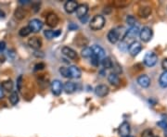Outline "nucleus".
<instances>
[{"mask_svg": "<svg viewBox=\"0 0 167 137\" xmlns=\"http://www.w3.org/2000/svg\"><path fill=\"white\" fill-rule=\"evenodd\" d=\"M22 82H23V76L21 75V76H19V78H18V80H17V84H18V89L19 90H21V88H22Z\"/></svg>", "mask_w": 167, "mask_h": 137, "instance_id": "nucleus-36", "label": "nucleus"}, {"mask_svg": "<svg viewBox=\"0 0 167 137\" xmlns=\"http://www.w3.org/2000/svg\"><path fill=\"white\" fill-rule=\"evenodd\" d=\"M91 48H92V51H93V55L98 56L99 59H103L105 57V51L101 46L95 45Z\"/></svg>", "mask_w": 167, "mask_h": 137, "instance_id": "nucleus-16", "label": "nucleus"}, {"mask_svg": "<svg viewBox=\"0 0 167 137\" xmlns=\"http://www.w3.org/2000/svg\"><path fill=\"white\" fill-rule=\"evenodd\" d=\"M0 86H1V85H0Z\"/></svg>", "mask_w": 167, "mask_h": 137, "instance_id": "nucleus-44", "label": "nucleus"}, {"mask_svg": "<svg viewBox=\"0 0 167 137\" xmlns=\"http://www.w3.org/2000/svg\"><path fill=\"white\" fill-rule=\"evenodd\" d=\"M159 83L162 87L165 88L167 87V71H164L161 76H160V79H159Z\"/></svg>", "mask_w": 167, "mask_h": 137, "instance_id": "nucleus-25", "label": "nucleus"}, {"mask_svg": "<svg viewBox=\"0 0 167 137\" xmlns=\"http://www.w3.org/2000/svg\"><path fill=\"white\" fill-rule=\"evenodd\" d=\"M59 34H60V31H59V30H58V31L46 30V31L44 32V35H45L48 39H49V40H51V39L55 38L57 36H58Z\"/></svg>", "mask_w": 167, "mask_h": 137, "instance_id": "nucleus-18", "label": "nucleus"}, {"mask_svg": "<svg viewBox=\"0 0 167 137\" xmlns=\"http://www.w3.org/2000/svg\"><path fill=\"white\" fill-rule=\"evenodd\" d=\"M69 29H70V30H76V29H78V26H77V25H74L73 23H71V24L69 25Z\"/></svg>", "mask_w": 167, "mask_h": 137, "instance_id": "nucleus-40", "label": "nucleus"}, {"mask_svg": "<svg viewBox=\"0 0 167 137\" xmlns=\"http://www.w3.org/2000/svg\"><path fill=\"white\" fill-rule=\"evenodd\" d=\"M81 55L83 56L84 57H91L93 56L92 48L91 47H84L81 52Z\"/></svg>", "mask_w": 167, "mask_h": 137, "instance_id": "nucleus-29", "label": "nucleus"}, {"mask_svg": "<svg viewBox=\"0 0 167 137\" xmlns=\"http://www.w3.org/2000/svg\"><path fill=\"white\" fill-rule=\"evenodd\" d=\"M9 101L12 105H16L19 102V95L17 92H12L9 95Z\"/></svg>", "mask_w": 167, "mask_h": 137, "instance_id": "nucleus-27", "label": "nucleus"}, {"mask_svg": "<svg viewBox=\"0 0 167 137\" xmlns=\"http://www.w3.org/2000/svg\"><path fill=\"white\" fill-rule=\"evenodd\" d=\"M108 81H109V82H110L111 84L114 85V86H117V85L120 84V78H119L118 75L115 74V73H111V74L108 76Z\"/></svg>", "mask_w": 167, "mask_h": 137, "instance_id": "nucleus-22", "label": "nucleus"}, {"mask_svg": "<svg viewBox=\"0 0 167 137\" xmlns=\"http://www.w3.org/2000/svg\"><path fill=\"white\" fill-rule=\"evenodd\" d=\"M28 45H29L30 47H32L35 50H38L42 46V41L38 37H32V38L29 39Z\"/></svg>", "mask_w": 167, "mask_h": 137, "instance_id": "nucleus-15", "label": "nucleus"}, {"mask_svg": "<svg viewBox=\"0 0 167 137\" xmlns=\"http://www.w3.org/2000/svg\"><path fill=\"white\" fill-rule=\"evenodd\" d=\"M6 48V43L4 41H0V52Z\"/></svg>", "mask_w": 167, "mask_h": 137, "instance_id": "nucleus-39", "label": "nucleus"}, {"mask_svg": "<svg viewBox=\"0 0 167 137\" xmlns=\"http://www.w3.org/2000/svg\"><path fill=\"white\" fill-rule=\"evenodd\" d=\"M110 92V89L107 85L105 84H99L95 88V94L99 96V97H104L106 96Z\"/></svg>", "mask_w": 167, "mask_h": 137, "instance_id": "nucleus-4", "label": "nucleus"}, {"mask_svg": "<svg viewBox=\"0 0 167 137\" xmlns=\"http://www.w3.org/2000/svg\"><path fill=\"white\" fill-rule=\"evenodd\" d=\"M59 73L65 77V78H72L71 77V72H70V69L69 68H66V67H61L59 69Z\"/></svg>", "mask_w": 167, "mask_h": 137, "instance_id": "nucleus-26", "label": "nucleus"}, {"mask_svg": "<svg viewBox=\"0 0 167 137\" xmlns=\"http://www.w3.org/2000/svg\"><path fill=\"white\" fill-rule=\"evenodd\" d=\"M46 22H47V25H48L49 27L54 28L58 25V16L54 14V13H49L48 16H47V19H46Z\"/></svg>", "mask_w": 167, "mask_h": 137, "instance_id": "nucleus-9", "label": "nucleus"}, {"mask_svg": "<svg viewBox=\"0 0 167 137\" xmlns=\"http://www.w3.org/2000/svg\"><path fill=\"white\" fill-rule=\"evenodd\" d=\"M141 137H154V135H153V132L149 129H147L145 130L143 133H142V135Z\"/></svg>", "mask_w": 167, "mask_h": 137, "instance_id": "nucleus-33", "label": "nucleus"}, {"mask_svg": "<svg viewBox=\"0 0 167 137\" xmlns=\"http://www.w3.org/2000/svg\"><path fill=\"white\" fill-rule=\"evenodd\" d=\"M1 87L6 90V91H8V92H11L12 89H13V82L11 80H8V81H5V82H2L1 84Z\"/></svg>", "mask_w": 167, "mask_h": 137, "instance_id": "nucleus-24", "label": "nucleus"}, {"mask_svg": "<svg viewBox=\"0 0 167 137\" xmlns=\"http://www.w3.org/2000/svg\"><path fill=\"white\" fill-rule=\"evenodd\" d=\"M162 67L164 70V71H167V58H164L162 62Z\"/></svg>", "mask_w": 167, "mask_h": 137, "instance_id": "nucleus-37", "label": "nucleus"}, {"mask_svg": "<svg viewBox=\"0 0 167 137\" xmlns=\"http://www.w3.org/2000/svg\"><path fill=\"white\" fill-rule=\"evenodd\" d=\"M127 137H134V136H131V135H129V136H127Z\"/></svg>", "mask_w": 167, "mask_h": 137, "instance_id": "nucleus-43", "label": "nucleus"}, {"mask_svg": "<svg viewBox=\"0 0 167 137\" xmlns=\"http://www.w3.org/2000/svg\"><path fill=\"white\" fill-rule=\"evenodd\" d=\"M126 22H127L131 27H133V26H136L137 20H136V18H135L134 16L129 15V16H127V18H126Z\"/></svg>", "mask_w": 167, "mask_h": 137, "instance_id": "nucleus-31", "label": "nucleus"}, {"mask_svg": "<svg viewBox=\"0 0 167 137\" xmlns=\"http://www.w3.org/2000/svg\"><path fill=\"white\" fill-rule=\"evenodd\" d=\"M31 32H32V30L30 29L29 26H26V27L22 28V29L20 30L19 34H20L21 36H23V37H26V36H28Z\"/></svg>", "mask_w": 167, "mask_h": 137, "instance_id": "nucleus-30", "label": "nucleus"}, {"mask_svg": "<svg viewBox=\"0 0 167 137\" xmlns=\"http://www.w3.org/2000/svg\"><path fill=\"white\" fill-rule=\"evenodd\" d=\"M63 88H64V90H65V92H66L67 94H72V93H73V92L75 91L76 85H75L74 82H67L64 84Z\"/></svg>", "mask_w": 167, "mask_h": 137, "instance_id": "nucleus-20", "label": "nucleus"}, {"mask_svg": "<svg viewBox=\"0 0 167 137\" xmlns=\"http://www.w3.org/2000/svg\"><path fill=\"white\" fill-rule=\"evenodd\" d=\"M61 51H62L63 55H65L67 57H69V58H71V59H77V57H78L77 53H76L73 48H71V47H69V46H64V47H62Z\"/></svg>", "mask_w": 167, "mask_h": 137, "instance_id": "nucleus-13", "label": "nucleus"}, {"mask_svg": "<svg viewBox=\"0 0 167 137\" xmlns=\"http://www.w3.org/2000/svg\"><path fill=\"white\" fill-rule=\"evenodd\" d=\"M75 12H76V16L79 19H82L84 17H85L86 14H87V12H88V7H87V5H85V4L78 5Z\"/></svg>", "mask_w": 167, "mask_h": 137, "instance_id": "nucleus-12", "label": "nucleus"}, {"mask_svg": "<svg viewBox=\"0 0 167 137\" xmlns=\"http://www.w3.org/2000/svg\"><path fill=\"white\" fill-rule=\"evenodd\" d=\"M45 68V64L44 63H39V64H36L34 66V71H39V70H43Z\"/></svg>", "mask_w": 167, "mask_h": 137, "instance_id": "nucleus-35", "label": "nucleus"}, {"mask_svg": "<svg viewBox=\"0 0 167 137\" xmlns=\"http://www.w3.org/2000/svg\"><path fill=\"white\" fill-rule=\"evenodd\" d=\"M33 55L35 56L36 57H43V56H44L43 52H41V51H35V52L33 53Z\"/></svg>", "mask_w": 167, "mask_h": 137, "instance_id": "nucleus-38", "label": "nucleus"}, {"mask_svg": "<svg viewBox=\"0 0 167 137\" xmlns=\"http://www.w3.org/2000/svg\"><path fill=\"white\" fill-rule=\"evenodd\" d=\"M119 135L122 137H127L130 135V125L128 122H123L119 127Z\"/></svg>", "mask_w": 167, "mask_h": 137, "instance_id": "nucleus-6", "label": "nucleus"}, {"mask_svg": "<svg viewBox=\"0 0 167 137\" xmlns=\"http://www.w3.org/2000/svg\"><path fill=\"white\" fill-rule=\"evenodd\" d=\"M139 37L141 39V41L143 42H149L150 41L151 37H152V30L149 27H144L139 32Z\"/></svg>", "mask_w": 167, "mask_h": 137, "instance_id": "nucleus-3", "label": "nucleus"}, {"mask_svg": "<svg viewBox=\"0 0 167 137\" xmlns=\"http://www.w3.org/2000/svg\"><path fill=\"white\" fill-rule=\"evenodd\" d=\"M15 17L19 20H23L26 17V12L22 8H18L15 12Z\"/></svg>", "mask_w": 167, "mask_h": 137, "instance_id": "nucleus-28", "label": "nucleus"}, {"mask_svg": "<svg viewBox=\"0 0 167 137\" xmlns=\"http://www.w3.org/2000/svg\"><path fill=\"white\" fill-rule=\"evenodd\" d=\"M3 18H5V13H4V11H2L0 9V19H3Z\"/></svg>", "mask_w": 167, "mask_h": 137, "instance_id": "nucleus-42", "label": "nucleus"}, {"mask_svg": "<svg viewBox=\"0 0 167 137\" xmlns=\"http://www.w3.org/2000/svg\"><path fill=\"white\" fill-rule=\"evenodd\" d=\"M51 90L55 95H59L62 91V83L58 80H54L51 83Z\"/></svg>", "mask_w": 167, "mask_h": 137, "instance_id": "nucleus-14", "label": "nucleus"}, {"mask_svg": "<svg viewBox=\"0 0 167 137\" xmlns=\"http://www.w3.org/2000/svg\"><path fill=\"white\" fill-rule=\"evenodd\" d=\"M30 29L32 30V32H38L42 28H43V23L41 21L37 20V19H33L30 22H29V25H28Z\"/></svg>", "mask_w": 167, "mask_h": 137, "instance_id": "nucleus-8", "label": "nucleus"}, {"mask_svg": "<svg viewBox=\"0 0 167 137\" xmlns=\"http://www.w3.org/2000/svg\"><path fill=\"white\" fill-rule=\"evenodd\" d=\"M141 49H142L141 44H140L139 42H137V41L133 42V43L129 46V47H128V50H129L130 55L133 56H136L137 55H139V53L141 51Z\"/></svg>", "mask_w": 167, "mask_h": 137, "instance_id": "nucleus-5", "label": "nucleus"}, {"mask_svg": "<svg viewBox=\"0 0 167 137\" xmlns=\"http://www.w3.org/2000/svg\"><path fill=\"white\" fill-rule=\"evenodd\" d=\"M105 24V19L101 15H96L90 22L89 26L94 31H99L104 27Z\"/></svg>", "mask_w": 167, "mask_h": 137, "instance_id": "nucleus-1", "label": "nucleus"}, {"mask_svg": "<svg viewBox=\"0 0 167 137\" xmlns=\"http://www.w3.org/2000/svg\"><path fill=\"white\" fill-rule=\"evenodd\" d=\"M150 14H151V8L149 7H143L139 11V15L141 18H148Z\"/></svg>", "mask_w": 167, "mask_h": 137, "instance_id": "nucleus-21", "label": "nucleus"}, {"mask_svg": "<svg viewBox=\"0 0 167 137\" xmlns=\"http://www.w3.org/2000/svg\"><path fill=\"white\" fill-rule=\"evenodd\" d=\"M107 38H108L109 42L111 43V44H115V43H117V42H118V40H119V39H121L118 30H117V29L111 30V31L108 32Z\"/></svg>", "mask_w": 167, "mask_h": 137, "instance_id": "nucleus-10", "label": "nucleus"}, {"mask_svg": "<svg viewBox=\"0 0 167 137\" xmlns=\"http://www.w3.org/2000/svg\"><path fill=\"white\" fill-rule=\"evenodd\" d=\"M101 64L105 69H111L113 67V62L109 56H105L103 59H101Z\"/></svg>", "mask_w": 167, "mask_h": 137, "instance_id": "nucleus-23", "label": "nucleus"}, {"mask_svg": "<svg viewBox=\"0 0 167 137\" xmlns=\"http://www.w3.org/2000/svg\"><path fill=\"white\" fill-rule=\"evenodd\" d=\"M91 63H92L94 66L98 67V66H99V64H100V59H99L98 56L93 55L91 56Z\"/></svg>", "mask_w": 167, "mask_h": 137, "instance_id": "nucleus-32", "label": "nucleus"}, {"mask_svg": "<svg viewBox=\"0 0 167 137\" xmlns=\"http://www.w3.org/2000/svg\"><path fill=\"white\" fill-rule=\"evenodd\" d=\"M158 60V56L153 52H149L147 53L144 57V64L148 67H152L156 64Z\"/></svg>", "mask_w": 167, "mask_h": 137, "instance_id": "nucleus-2", "label": "nucleus"}, {"mask_svg": "<svg viewBox=\"0 0 167 137\" xmlns=\"http://www.w3.org/2000/svg\"><path fill=\"white\" fill-rule=\"evenodd\" d=\"M70 72H71V77L72 78H80L81 77V71L79 68L76 66H71L70 68Z\"/></svg>", "mask_w": 167, "mask_h": 137, "instance_id": "nucleus-19", "label": "nucleus"}, {"mask_svg": "<svg viewBox=\"0 0 167 137\" xmlns=\"http://www.w3.org/2000/svg\"><path fill=\"white\" fill-rule=\"evenodd\" d=\"M157 125L158 126H160L161 128H163V129H167V121L166 120H161V121H159L158 123H157Z\"/></svg>", "mask_w": 167, "mask_h": 137, "instance_id": "nucleus-34", "label": "nucleus"}, {"mask_svg": "<svg viewBox=\"0 0 167 137\" xmlns=\"http://www.w3.org/2000/svg\"><path fill=\"white\" fill-rule=\"evenodd\" d=\"M78 7V4L73 1V0H70V1H67L64 5V9L67 13H73V12H75L76 11V8Z\"/></svg>", "mask_w": 167, "mask_h": 137, "instance_id": "nucleus-11", "label": "nucleus"}, {"mask_svg": "<svg viewBox=\"0 0 167 137\" xmlns=\"http://www.w3.org/2000/svg\"><path fill=\"white\" fill-rule=\"evenodd\" d=\"M138 83L141 87L147 88L150 85V79L148 75H141L138 78Z\"/></svg>", "mask_w": 167, "mask_h": 137, "instance_id": "nucleus-17", "label": "nucleus"}, {"mask_svg": "<svg viewBox=\"0 0 167 137\" xmlns=\"http://www.w3.org/2000/svg\"><path fill=\"white\" fill-rule=\"evenodd\" d=\"M4 96V91H3V88L0 87V99Z\"/></svg>", "mask_w": 167, "mask_h": 137, "instance_id": "nucleus-41", "label": "nucleus"}, {"mask_svg": "<svg viewBox=\"0 0 167 137\" xmlns=\"http://www.w3.org/2000/svg\"><path fill=\"white\" fill-rule=\"evenodd\" d=\"M139 32H140L139 28L138 27V26H133V27H131L129 30L126 31V34H125L124 38L129 39V40H131V41H134V38H135L137 35H139Z\"/></svg>", "mask_w": 167, "mask_h": 137, "instance_id": "nucleus-7", "label": "nucleus"}]
</instances>
